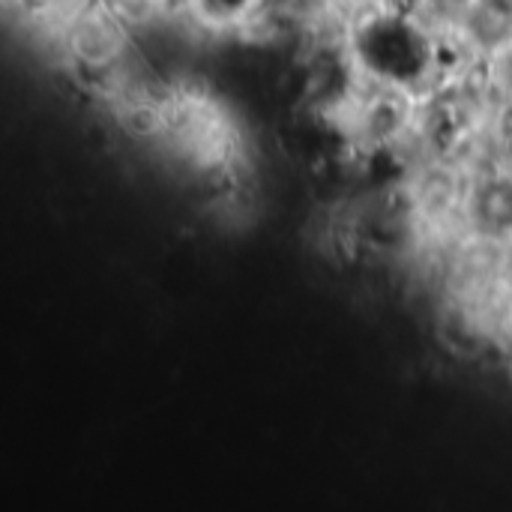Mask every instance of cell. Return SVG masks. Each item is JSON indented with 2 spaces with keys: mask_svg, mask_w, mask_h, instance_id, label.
Here are the masks:
<instances>
[{
  "mask_svg": "<svg viewBox=\"0 0 512 512\" xmlns=\"http://www.w3.org/2000/svg\"><path fill=\"white\" fill-rule=\"evenodd\" d=\"M129 45V33L123 27V21L105 9H87L81 12L66 33V48L72 54V60L84 69H111L114 63H120V57L126 54Z\"/></svg>",
  "mask_w": 512,
  "mask_h": 512,
  "instance_id": "1",
  "label": "cell"
},
{
  "mask_svg": "<svg viewBox=\"0 0 512 512\" xmlns=\"http://www.w3.org/2000/svg\"><path fill=\"white\" fill-rule=\"evenodd\" d=\"M465 213L486 240H512V174H486L465 195Z\"/></svg>",
  "mask_w": 512,
  "mask_h": 512,
  "instance_id": "2",
  "label": "cell"
},
{
  "mask_svg": "<svg viewBox=\"0 0 512 512\" xmlns=\"http://www.w3.org/2000/svg\"><path fill=\"white\" fill-rule=\"evenodd\" d=\"M117 123L129 138L144 141V138H156L165 129V114L159 105L135 99V102H126L117 108Z\"/></svg>",
  "mask_w": 512,
  "mask_h": 512,
  "instance_id": "3",
  "label": "cell"
},
{
  "mask_svg": "<svg viewBox=\"0 0 512 512\" xmlns=\"http://www.w3.org/2000/svg\"><path fill=\"white\" fill-rule=\"evenodd\" d=\"M195 3H198V12L210 18L213 24H231L255 6V0H195Z\"/></svg>",
  "mask_w": 512,
  "mask_h": 512,
  "instance_id": "4",
  "label": "cell"
},
{
  "mask_svg": "<svg viewBox=\"0 0 512 512\" xmlns=\"http://www.w3.org/2000/svg\"><path fill=\"white\" fill-rule=\"evenodd\" d=\"M492 60H495V78L501 81V87L512 99V39L492 54Z\"/></svg>",
  "mask_w": 512,
  "mask_h": 512,
  "instance_id": "5",
  "label": "cell"
},
{
  "mask_svg": "<svg viewBox=\"0 0 512 512\" xmlns=\"http://www.w3.org/2000/svg\"><path fill=\"white\" fill-rule=\"evenodd\" d=\"M507 324H510V330H512V306H510V321H507Z\"/></svg>",
  "mask_w": 512,
  "mask_h": 512,
  "instance_id": "6",
  "label": "cell"
}]
</instances>
